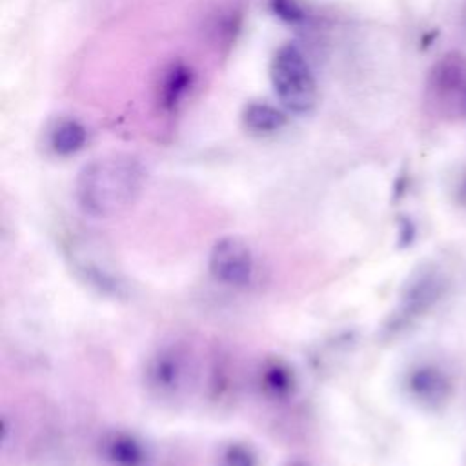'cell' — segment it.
<instances>
[{
    "instance_id": "cell-1",
    "label": "cell",
    "mask_w": 466,
    "mask_h": 466,
    "mask_svg": "<svg viewBox=\"0 0 466 466\" xmlns=\"http://www.w3.org/2000/svg\"><path fill=\"white\" fill-rule=\"evenodd\" d=\"M146 182L142 162L131 155H107L82 167L75 184V197L84 213L107 218L135 204Z\"/></svg>"
},
{
    "instance_id": "cell-2",
    "label": "cell",
    "mask_w": 466,
    "mask_h": 466,
    "mask_svg": "<svg viewBox=\"0 0 466 466\" xmlns=\"http://www.w3.org/2000/svg\"><path fill=\"white\" fill-rule=\"evenodd\" d=\"M271 86L282 106L293 113H308L317 104V82L313 71L297 46H282L269 67Z\"/></svg>"
},
{
    "instance_id": "cell-3",
    "label": "cell",
    "mask_w": 466,
    "mask_h": 466,
    "mask_svg": "<svg viewBox=\"0 0 466 466\" xmlns=\"http://www.w3.org/2000/svg\"><path fill=\"white\" fill-rule=\"evenodd\" d=\"M209 271L226 286H244L255 271V258L249 244L237 237H220L209 251Z\"/></svg>"
},
{
    "instance_id": "cell-4",
    "label": "cell",
    "mask_w": 466,
    "mask_h": 466,
    "mask_svg": "<svg viewBox=\"0 0 466 466\" xmlns=\"http://www.w3.org/2000/svg\"><path fill=\"white\" fill-rule=\"evenodd\" d=\"M406 386L411 399L428 410H441L453 395L450 375L431 362L415 366L408 375Z\"/></svg>"
},
{
    "instance_id": "cell-5",
    "label": "cell",
    "mask_w": 466,
    "mask_h": 466,
    "mask_svg": "<svg viewBox=\"0 0 466 466\" xmlns=\"http://www.w3.org/2000/svg\"><path fill=\"white\" fill-rule=\"evenodd\" d=\"M446 279L435 268H426L419 271L408 284L402 297V319L413 320L426 315L444 295Z\"/></svg>"
},
{
    "instance_id": "cell-6",
    "label": "cell",
    "mask_w": 466,
    "mask_h": 466,
    "mask_svg": "<svg viewBox=\"0 0 466 466\" xmlns=\"http://www.w3.org/2000/svg\"><path fill=\"white\" fill-rule=\"evenodd\" d=\"M242 124L253 133H275L286 124V115L271 104L251 102L242 111Z\"/></svg>"
},
{
    "instance_id": "cell-7",
    "label": "cell",
    "mask_w": 466,
    "mask_h": 466,
    "mask_svg": "<svg viewBox=\"0 0 466 466\" xmlns=\"http://www.w3.org/2000/svg\"><path fill=\"white\" fill-rule=\"evenodd\" d=\"M87 140V129L78 120H62L51 133V147L56 155H73L84 147Z\"/></svg>"
},
{
    "instance_id": "cell-8",
    "label": "cell",
    "mask_w": 466,
    "mask_h": 466,
    "mask_svg": "<svg viewBox=\"0 0 466 466\" xmlns=\"http://www.w3.org/2000/svg\"><path fill=\"white\" fill-rule=\"evenodd\" d=\"M189 86H191V71L182 64L173 66L167 71L162 89H160L162 106L166 109H173L182 100V96L187 93Z\"/></svg>"
},
{
    "instance_id": "cell-9",
    "label": "cell",
    "mask_w": 466,
    "mask_h": 466,
    "mask_svg": "<svg viewBox=\"0 0 466 466\" xmlns=\"http://www.w3.org/2000/svg\"><path fill=\"white\" fill-rule=\"evenodd\" d=\"M271 7L286 22L295 24L304 18V13L297 4V0H271Z\"/></svg>"
}]
</instances>
